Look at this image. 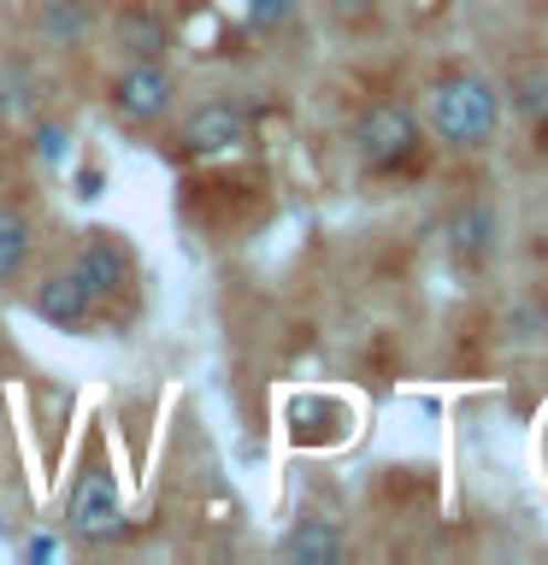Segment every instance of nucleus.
Listing matches in <instances>:
<instances>
[{"label": "nucleus", "instance_id": "1", "mask_svg": "<svg viewBox=\"0 0 548 565\" xmlns=\"http://www.w3.org/2000/svg\"><path fill=\"white\" fill-rule=\"evenodd\" d=\"M124 530H130V512H124L118 471L106 459V430L88 424L77 454V483H71V501H65V536L77 547H113L124 542Z\"/></svg>", "mask_w": 548, "mask_h": 565}, {"label": "nucleus", "instance_id": "7", "mask_svg": "<svg viewBox=\"0 0 548 565\" xmlns=\"http://www.w3.org/2000/svg\"><path fill=\"white\" fill-rule=\"evenodd\" d=\"M30 312L42 318L48 330H71V335H88L101 324L95 295H88V282L77 277V265H71V259L48 265V271L30 282Z\"/></svg>", "mask_w": 548, "mask_h": 565}, {"label": "nucleus", "instance_id": "11", "mask_svg": "<svg viewBox=\"0 0 548 565\" xmlns=\"http://www.w3.org/2000/svg\"><path fill=\"white\" fill-rule=\"evenodd\" d=\"M495 236H502V224H495V206L489 201L454 206V218H449V254L460 265H484L495 254Z\"/></svg>", "mask_w": 548, "mask_h": 565}, {"label": "nucleus", "instance_id": "5", "mask_svg": "<svg viewBox=\"0 0 548 565\" xmlns=\"http://www.w3.org/2000/svg\"><path fill=\"white\" fill-rule=\"evenodd\" d=\"M177 65L171 60H124L106 77V113L124 130H159L177 113Z\"/></svg>", "mask_w": 548, "mask_h": 565}, {"label": "nucleus", "instance_id": "3", "mask_svg": "<svg viewBox=\"0 0 548 565\" xmlns=\"http://www.w3.org/2000/svg\"><path fill=\"white\" fill-rule=\"evenodd\" d=\"M71 265H77V277L88 282L101 318L106 312H124V318L136 312V300H141V265H136V247L124 242V230H106V224L83 230L77 247H71Z\"/></svg>", "mask_w": 548, "mask_h": 565}, {"label": "nucleus", "instance_id": "8", "mask_svg": "<svg viewBox=\"0 0 548 565\" xmlns=\"http://www.w3.org/2000/svg\"><path fill=\"white\" fill-rule=\"evenodd\" d=\"M101 42L118 60H171V18L159 0H118L101 12Z\"/></svg>", "mask_w": 548, "mask_h": 565}, {"label": "nucleus", "instance_id": "13", "mask_svg": "<svg viewBox=\"0 0 548 565\" xmlns=\"http://www.w3.org/2000/svg\"><path fill=\"white\" fill-rule=\"evenodd\" d=\"M507 100L513 113H519L525 124H537V130H548V65H519L507 77Z\"/></svg>", "mask_w": 548, "mask_h": 565}, {"label": "nucleus", "instance_id": "9", "mask_svg": "<svg viewBox=\"0 0 548 565\" xmlns=\"http://www.w3.org/2000/svg\"><path fill=\"white\" fill-rule=\"evenodd\" d=\"M30 30L48 53H83L101 42V0H35Z\"/></svg>", "mask_w": 548, "mask_h": 565}, {"label": "nucleus", "instance_id": "4", "mask_svg": "<svg viewBox=\"0 0 548 565\" xmlns=\"http://www.w3.org/2000/svg\"><path fill=\"white\" fill-rule=\"evenodd\" d=\"M348 148L360 159V171L371 177H401L419 166V148H424V130L413 118V106L401 100H371L348 130Z\"/></svg>", "mask_w": 548, "mask_h": 565}, {"label": "nucleus", "instance_id": "6", "mask_svg": "<svg viewBox=\"0 0 548 565\" xmlns=\"http://www.w3.org/2000/svg\"><path fill=\"white\" fill-rule=\"evenodd\" d=\"M247 141V106L236 95H207L171 113V153L177 159H224Z\"/></svg>", "mask_w": 548, "mask_h": 565}, {"label": "nucleus", "instance_id": "2", "mask_svg": "<svg viewBox=\"0 0 548 565\" xmlns=\"http://www.w3.org/2000/svg\"><path fill=\"white\" fill-rule=\"evenodd\" d=\"M424 124L442 148L454 153H477L502 136V88L484 71H442L424 95Z\"/></svg>", "mask_w": 548, "mask_h": 565}, {"label": "nucleus", "instance_id": "10", "mask_svg": "<svg viewBox=\"0 0 548 565\" xmlns=\"http://www.w3.org/2000/svg\"><path fill=\"white\" fill-rule=\"evenodd\" d=\"M35 230H42V218H35L30 201H0V289H12L30 271Z\"/></svg>", "mask_w": 548, "mask_h": 565}, {"label": "nucleus", "instance_id": "14", "mask_svg": "<svg viewBox=\"0 0 548 565\" xmlns=\"http://www.w3.org/2000/svg\"><path fill=\"white\" fill-rule=\"evenodd\" d=\"M236 7H242V24L254 35H272V30H283L295 18L301 0H236Z\"/></svg>", "mask_w": 548, "mask_h": 565}, {"label": "nucleus", "instance_id": "12", "mask_svg": "<svg viewBox=\"0 0 548 565\" xmlns=\"http://www.w3.org/2000/svg\"><path fill=\"white\" fill-rule=\"evenodd\" d=\"M277 554L283 559H301V565H325V559H342L348 554V536L330 519H313V512H307V519H295L289 530H283Z\"/></svg>", "mask_w": 548, "mask_h": 565}, {"label": "nucleus", "instance_id": "15", "mask_svg": "<svg viewBox=\"0 0 548 565\" xmlns=\"http://www.w3.org/2000/svg\"><path fill=\"white\" fill-rule=\"evenodd\" d=\"M366 7H371V0H336V12H342V18L348 12H366Z\"/></svg>", "mask_w": 548, "mask_h": 565}]
</instances>
